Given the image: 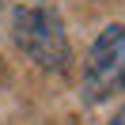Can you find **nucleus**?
I'll return each instance as SVG.
<instances>
[{"label": "nucleus", "mask_w": 125, "mask_h": 125, "mask_svg": "<svg viewBox=\"0 0 125 125\" xmlns=\"http://www.w3.org/2000/svg\"><path fill=\"white\" fill-rule=\"evenodd\" d=\"M11 38L15 46L31 57L42 68L61 72L68 64V38H64V27L57 19V11L42 8V4H23L11 15Z\"/></svg>", "instance_id": "nucleus-1"}, {"label": "nucleus", "mask_w": 125, "mask_h": 125, "mask_svg": "<svg viewBox=\"0 0 125 125\" xmlns=\"http://www.w3.org/2000/svg\"><path fill=\"white\" fill-rule=\"evenodd\" d=\"M125 91V23H114L95 38L83 61V99L106 102Z\"/></svg>", "instance_id": "nucleus-2"}, {"label": "nucleus", "mask_w": 125, "mask_h": 125, "mask_svg": "<svg viewBox=\"0 0 125 125\" xmlns=\"http://www.w3.org/2000/svg\"><path fill=\"white\" fill-rule=\"evenodd\" d=\"M110 125H125V106H121V110H117V114H114V117H110Z\"/></svg>", "instance_id": "nucleus-3"}]
</instances>
